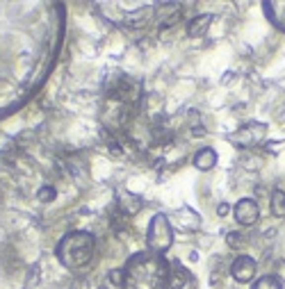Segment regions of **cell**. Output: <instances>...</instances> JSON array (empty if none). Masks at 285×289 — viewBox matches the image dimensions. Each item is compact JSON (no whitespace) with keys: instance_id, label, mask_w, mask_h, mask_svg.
<instances>
[{"instance_id":"obj_1","label":"cell","mask_w":285,"mask_h":289,"mask_svg":"<svg viewBox=\"0 0 285 289\" xmlns=\"http://www.w3.org/2000/svg\"><path fill=\"white\" fill-rule=\"evenodd\" d=\"M121 287L123 289H169V264L160 253L146 251V253L132 255L123 266Z\"/></svg>"},{"instance_id":"obj_2","label":"cell","mask_w":285,"mask_h":289,"mask_svg":"<svg viewBox=\"0 0 285 289\" xmlns=\"http://www.w3.org/2000/svg\"><path fill=\"white\" fill-rule=\"evenodd\" d=\"M94 237L89 232H71L57 246V257L66 269H82L94 257Z\"/></svg>"},{"instance_id":"obj_3","label":"cell","mask_w":285,"mask_h":289,"mask_svg":"<svg viewBox=\"0 0 285 289\" xmlns=\"http://www.w3.org/2000/svg\"><path fill=\"white\" fill-rule=\"evenodd\" d=\"M146 242H149V248L153 253H164L169 251L173 244V230H171V223L164 214H155L151 218V225H149V235H146Z\"/></svg>"},{"instance_id":"obj_4","label":"cell","mask_w":285,"mask_h":289,"mask_svg":"<svg viewBox=\"0 0 285 289\" xmlns=\"http://www.w3.org/2000/svg\"><path fill=\"white\" fill-rule=\"evenodd\" d=\"M262 137H265V125L260 123H249V125H242L235 135H231L228 139L235 142L238 146H253V144L262 142Z\"/></svg>"},{"instance_id":"obj_5","label":"cell","mask_w":285,"mask_h":289,"mask_svg":"<svg viewBox=\"0 0 285 289\" xmlns=\"http://www.w3.org/2000/svg\"><path fill=\"white\" fill-rule=\"evenodd\" d=\"M233 214H235V221H238L240 225H253L255 221H258V217H260V210H258V203H255L253 198H242V201L235 205Z\"/></svg>"},{"instance_id":"obj_6","label":"cell","mask_w":285,"mask_h":289,"mask_svg":"<svg viewBox=\"0 0 285 289\" xmlns=\"http://www.w3.org/2000/svg\"><path fill=\"white\" fill-rule=\"evenodd\" d=\"M255 271H258V269H255V260H251L249 255L238 257L231 266V276L235 278L238 283H249V280H253Z\"/></svg>"},{"instance_id":"obj_7","label":"cell","mask_w":285,"mask_h":289,"mask_svg":"<svg viewBox=\"0 0 285 289\" xmlns=\"http://www.w3.org/2000/svg\"><path fill=\"white\" fill-rule=\"evenodd\" d=\"M169 289H196V280L192 273L180 266L178 262L171 266V278H169Z\"/></svg>"},{"instance_id":"obj_8","label":"cell","mask_w":285,"mask_h":289,"mask_svg":"<svg viewBox=\"0 0 285 289\" xmlns=\"http://www.w3.org/2000/svg\"><path fill=\"white\" fill-rule=\"evenodd\" d=\"M214 164H217V153L212 148H201L194 155V166L199 171H210V169H214Z\"/></svg>"},{"instance_id":"obj_9","label":"cell","mask_w":285,"mask_h":289,"mask_svg":"<svg viewBox=\"0 0 285 289\" xmlns=\"http://www.w3.org/2000/svg\"><path fill=\"white\" fill-rule=\"evenodd\" d=\"M210 23H212V14H201V16H194L190 25H187V35L190 36H203L208 32Z\"/></svg>"},{"instance_id":"obj_10","label":"cell","mask_w":285,"mask_h":289,"mask_svg":"<svg viewBox=\"0 0 285 289\" xmlns=\"http://www.w3.org/2000/svg\"><path fill=\"white\" fill-rule=\"evenodd\" d=\"M151 14H153V9H151V7H144V9H139V12L128 14V16L123 18V23L128 25V28H132V30L144 28V25L151 21Z\"/></svg>"},{"instance_id":"obj_11","label":"cell","mask_w":285,"mask_h":289,"mask_svg":"<svg viewBox=\"0 0 285 289\" xmlns=\"http://www.w3.org/2000/svg\"><path fill=\"white\" fill-rule=\"evenodd\" d=\"M272 214L285 217V191H281V189H276L272 194Z\"/></svg>"},{"instance_id":"obj_12","label":"cell","mask_w":285,"mask_h":289,"mask_svg":"<svg viewBox=\"0 0 285 289\" xmlns=\"http://www.w3.org/2000/svg\"><path fill=\"white\" fill-rule=\"evenodd\" d=\"M265 9H267V12H272V18L279 23V28L285 30V5H283V2H269Z\"/></svg>"},{"instance_id":"obj_13","label":"cell","mask_w":285,"mask_h":289,"mask_svg":"<svg viewBox=\"0 0 285 289\" xmlns=\"http://www.w3.org/2000/svg\"><path fill=\"white\" fill-rule=\"evenodd\" d=\"M253 289H283V285H281L274 276H265L253 285Z\"/></svg>"},{"instance_id":"obj_14","label":"cell","mask_w":285,"mask_h":289,"mask_svg":"<svg viewBox=\"0 0 285 289\" xmlns=\"http://www.w3.org/2000/svg\"><path fill=\"white\" fill-rule=\"evenodd\" d=\"M37 196H39V201L41 203H53L57 191H55V187H43V189H39V194Z\"/></svg>"},{"instance_id":"obj_15","label":"cell","mask_w":285,"mask_h":289,"mask_svg":"<svg viewBox=\"0 0 285 289\" xmlns=\"http://www.w3.org/2000/svg\"><path fill=\"white\" fill-rule=\"evenodd\" d=\"M71 289H89V285H87V280H84V278H78L76 283L71 285Z\"/></svg>"},{"instance_id":"obj_16","label":"cell","mask_w":285,"mask_h":289,"mask_svg":"<svg viewBox=\"0 0 285 289\" xmlns=\"http://www.w3.org/2000/svg\"><path fill=\"white\" fill-rule=\"evenodd\" d=\"M228 210H231V207L226 205V203H221V205L217 207V214H219V217H226V214H228Z\"/></svg>"}]
</instances>
